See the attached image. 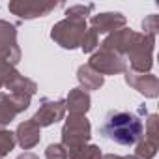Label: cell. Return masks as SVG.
<instances>
[{
	"label": "cell",
	"instance_id": "6da1fadb",
	"mask_svg": "<svg viewBox=\"0 0 159 159\" xmlns=\"http://www.w3.org/2000/svg\"><path fill=\"white\" fill-rule=\"evenodd\" d=\"M103 135L122 146H133L142 135V122L133 112L111 111L101 125Z\"/></svg>",
	"mask_w": 159,
	"mask_h": 159
}]
</instances>
